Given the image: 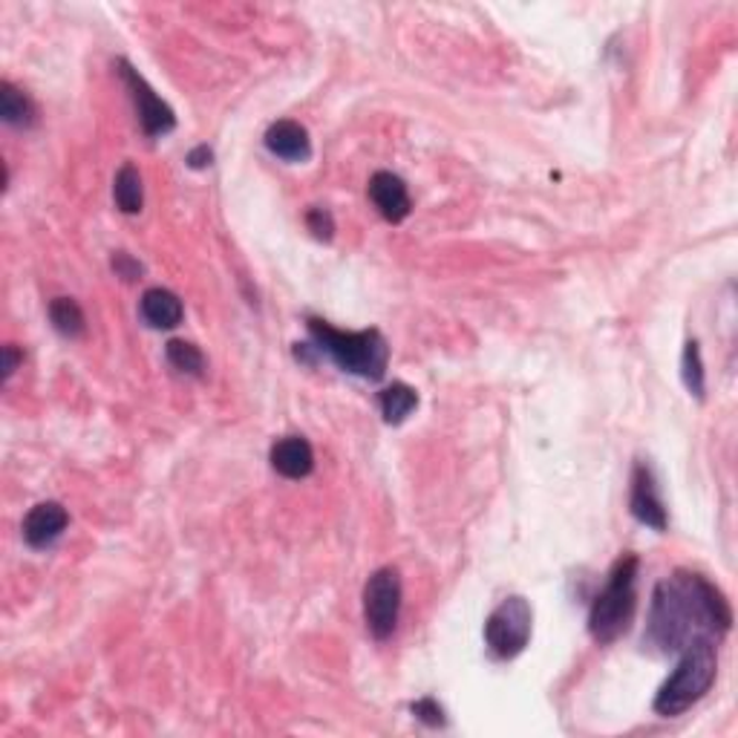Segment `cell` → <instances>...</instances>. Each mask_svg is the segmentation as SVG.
Listing matches in <instances>:
<instances>
[{"label": "cell", "mask_w": 738, "mask_h": 738, "mask_svg": "<svg viewBox=\"0 0 738 738\" xmlns=\"http://www.w3.org/2000/svg\"><path fill=\"white\" fill-rule=\"evenodd\" d=\"M733 623L724 595L701 574L675 572L652 595L643 643L658 652H681L699 637L724 635Z\"/></svg>", "instance_id": "6da1fadb"}, {"label": "cell", "mask_w": 738, "mask_h": 738, "mask_svg": "<svg viewBox=\"0 0 738 738\" xmlns=\"http://www.w3.org/2000/svg\"><path fill=\"white\" fill-rule=\"evenodd\" d=\"M312 335V343L320 355L341 366L343 373H352L366 382H382L387 373L389 347L378 329H364V332H341L326 320L309 318L306 320Z\"/></svg>", "instance_id": "7a4b0ae2"}, {"label": "cell", "mask_w": 738, "mask_h": 738, "mask_svg": "<svg viewBox=\"0 0 738 738\" xmlns=\"http://www.w3.org/2000/svg\"><path fill=\"white\" fill-rule=\"evenodd\" d=\"M715 672H718L715 637H699L690 646H683L678 667L655 695V713L664 715V718L687 713L692 704H699L710 692V687L715 683Z\"/></svg>", "instance_id": "3957f363"}, {"label": "cell", "mask_w": 738, "mask_h": 738, "mask_svg": "<svg viewBox=\"0 0 738 738\" xmlns=\"http://www.w3.org/2000/svg\"><path fill=\"white\" fill-rule=\"evenodd\" d=\"M637 572H641V560L635 554H623L609 572L604 591L595 597L588 611V632L597 643H614L635 618Z\"/></svg>", "instance_id": "277c9868"}, {"label": "cell", "mask_w": 738, "mask_h": 738, "mask_svg": "<svg viewBox=\"0 0 738 738\" xmlns=\"http://www.w3.org/2000/svg\"><path fill=\"white\" fill-rule=\"evenodd\" d=\"M534 629V611L525 597H508L484 620V643L493 658L511 660L528 646Z\"/></svg>", "instance_id": "5b68a950"}, {"label": "cell", "mask_w": 738, "mask_h": 738, "mask_svg": "<svg viewBox=\"0 0 738 738\" xmlns=\"http://www.w3.org/2000/svg\"><path fill=\"white\" fill-rule=\"evenodd\" d=\"M401 618V574L396 569H378L364 586V620L375 641H387Z\"/></svg>", "instance_id": "8992f818"}, {"label": "cell", "mask_w": 738, "mask_h": 738, "mask_svg": "<svg viewBox=\"0 0 738 738\" xmlns=\"http://www.w3.org/2000/svg\"><path fill=\"white\" fill-rule=\"evenodd\" d=\"M119 75L121 81L128 84L130 90V98H133L136 104V116H139V125H142V130L151 139H160V136H167L171 130L176 128V116L174 110L167 107L165 102H162L156 93H153V87L148 84V81L139 75V72L133 70V67L128 65V61H119Z\"/></svg>", "instance_id": "52a82bcc"}, {"label": "cell", "mask_w": 738, "mask_h": 738, "mask_svg": "<svg viewBox=\"0 0 738 738\" xmlns=\"http://www.w3.org/2000/svg\"><path fill=\"white\" fill-rule=\"evenodd\" d=\"M629 508L637 523L649 525L655 531H667V505L660 500L658 482L646 461H637L632 470V493H629Z\"/></svg>", "instance_id": "ba28073f"}, {"label": "cell", "mask_w": 738, "mask_h": 738, "mask_svg": "<svg viewBox=\"0 0 738 738\" xmlns=\"http://www.w3.org/2000/svg\"><path fill=\"white\" fill-rule=\"evenodd\" d=\"M70 525V514L61 502H38L30 514L24 516V540L30 548L56 546L61 540V534Z\"/></svg>", "instance_id": "9c48e42d"}, {"label": "cell", "mask_w": 738, "mask_h": 738, "mask_svg": "<svg viewBox=\"0 0 738 738\" xmlns=\"http://www.w3.org/2000/svg\"><path fill=\"white\" fill-rule=\"evenodd\" d=\"M370 199L373 206L378 208V214L387 220V223H401L413 211V199L401 176L389 174V171H378L370 179Z\"/></svg>", "instance_id": "30bf717a"}, {"label": "cell", "mask_w": 738, "mask_h": 738, "mask_svg": "<svg viewBox=\"0 0 738 738\" xmlns=\"http://www.w3.org/2000/svg\"><path fill=\"white\" fill-rule=\"evenodd\" d=\"M262 142H266L269 153H274L283 162H306L312 156L309 130L294 119L274 121L262 136Z\"/></svg>", "instance_id": "8fae6325"}, {"label": "cell", "mask_w": 738, "mask_h": 738, "mask_svg": "<svg viewBox=\"0 0 738 738\" xmlns=\"http://www.w3.org/2000/svg\"><path fill=\"white\" fill-rule=\"evenodd\" d=\"M271 468L286 479H306L315 470V450L303 436H286L271 447Z\"/></svg>", "instance_id": "7c38bea8"}, {"label": "cell", "mask_w": 738, "mask_h": 738, "mask_svg": "<svg viewBox=\"0 0 738 738\" xmlns=\"http://www.w3.org/2000/svg\"><path fill=\"white\" fill-rule=\"evenodd\" d=\"M139 312H142L144 324L153 326V329H174V326L183 324L185 315L183 301L167 289H148L142 294Z\"/></svg>", "instance_id": "4fadbf2b"}, {"label": "cell", "mask_w": 738, "mask_h": 738, "mask_svg": "<svg viewBox=\"0 0 738 738\" xmlns=\"http://www.w3.org/2000/svg\"><path fill=\"white\" fill-rule=\"evenodd\" d=\"M0 119L12 128H33L35 125V104L12 81L0 84Z\"/></svg>", "instance_id": "5bb4252c"}, {"label": "cell", "mask_w": 738, "mask_h": 738, "mask_svg": "<svg viewBox=\"0 0 738 738\" xmlns=\"http://www.w3.org/2000/svg\"><path fill=\"white\" fill-rule=\"evenodd\" d=\"M113 199L119 206L121 214H139L144 206V188L142 174L136 171V165H121L116 179H113Z\"/></svg>", "instance_id": "9a60e30c"}, {"label": "cell", "mask_w": 738, "mask_h": 738, "mask_svg": "<svg viewBox=\"0 0 738 738\" xmlns=\"http://www.w3.org/2000/svg\"><path fill=\"white\" fill-rule=\"evenodd\" d=\"M382 415L387 424H401L407 421V415L413 413L419 407V393H415L410 384H389L387 389H382Z\"/></svg>", "instance_id": "2e32d148"}, {"label": "cell", "mask_w": 738, "mask_h": 738, "mask_svg": "<svg viewBox=\"0 0 738 738\" xmlns=\"http://www.w3.org/2000/svg\"><path fill=\"white\" fill-rule=\"evenodd\" d=\"M49 320L56 326V332L65 335V338H81L84 329H87V318H84V312L72 297L49 301Z\"/></svg>", "instance_id": "e0dca14e"}, {"label": "cell", "mask_w": 738, "mask_h": 738, "mask_svg": "<svg viewBox=\"0 0 738 738\" xmlns=\"http://www.w3.org/2000/svg\"><path fill=\"white\" fill-rule=\"evenodd\" d=\"M165 355L167 364L174 366L176 373L194 375V378H202V375H206V355H202V350H199L197 343L179 341V338H176V341H167Z\"/></svg>", "instance_id": "ac0fdd59"}, {"label": "cell", "mask_w": 738, "mask_h": 738, "mask_svg": "<svg viewBox=\"0 0 738 738\" xmlns=\"http://www.w3.org/2000/svg\"><path fill=\"white\" fill-rule=\"evenodd\" d=\"M681 375H683L687 389H690V396H695L701 401V398H704V389H706V378H704V361H701L699 341H687V347H683Z\"/></svg>", "instance_id": "d6986e66"}, {"label": "cell", "mask_w": 738, "mask_h": 738, "mask_svg": "<svg viewBox=\"0 0 738 738\" xmlns=\"http://www.w3.org/2000/svg\"><path fill=\"white\" fill-rule=\"evenodd\" d=\"M306 229L315 234V239H324V243H329V239L335 237L332 214H329L326 208H309V211H306Z\"/></svg>", "instance_id": "ffe728a7"}, {"label": "cell", "mask_w": 738, "mask_h": 738, "mask_svg": "<svg viewBox=\"0 0 738 738\" xmlns=\"http://www.w3.org/2000/svg\"><path fill=\"white\" fill-rule=\"evenodd\" d=\"M413 715L427 727H442L445 724V710L438 706L436 699H421L413 704Z\"/></svg>", "instance_id": "44dd1931"}, {"label": "cell", "mask_w": 738, "mask_h": 738, "mask_svg": "<svg viewBox=\"0 0 738 738\" xmlns=\"http://www.w3.org/2000/svg\"><path fill=\"white\" fill-rule=\"evenodd\" d=\"M110 266H113V271H116V278H121V280H136V278H142V262L136 260V257H130L128 251H116V255H113V260H110Z\"/></svg>", "instance_id": "7402d4cb"}, {"label": "cell", "mask_w": 738, "mask_h": 738, "mask_svg": "<svg viewBox=\"0 0 738 738\" xmlns=\"http://www.w3.org/2000/svg\"><path fill=\"white\" fill-rule=\"evenodd\" d=\"M17 364H21V352H17L15 343H7L3 347V382H9L15 375Z\"/></svg>", "instance_id": "603a6c76"}, {"label": "cell", "mask_w": 738, "mask_h": 738, "mask_svg": "<svg viewBox=\"0 0 738 738\" xmlns=\"http://www.w3.org/2000/svg\"><path fill=\"white\" fill-rule=\"evenodd\" d=\"M211 160H214V153H211V148L208 144H199V148H194L191 153H188V165L194 167V171H202V167L211 165Z\"/></svg>", "instance_id": "cb8c5ba5"}]
</instances>
